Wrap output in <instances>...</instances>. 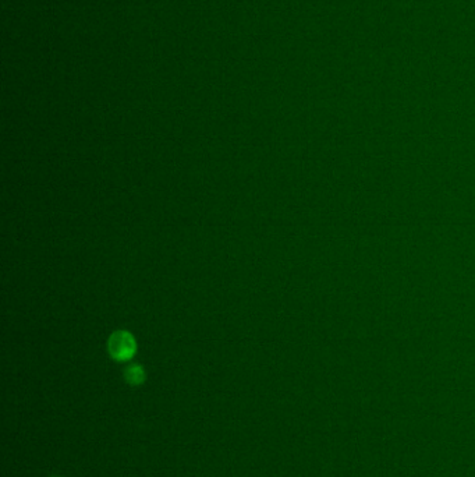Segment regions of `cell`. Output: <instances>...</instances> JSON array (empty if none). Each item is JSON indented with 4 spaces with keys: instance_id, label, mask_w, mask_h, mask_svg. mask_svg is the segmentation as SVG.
Wrapping results in <instances>:
<instances>
[{
    "instance_id": "obj_2",
    "label": "cell",
    "mask_w": 475,
    "mask_h": 477,
    "mask_svg": "<svg viewBox=\"0 0 475 477\" xmlns=\"http://www.w3.org/2000/svg\"><path fill=\"white\" fill-rule=\"evenodd\" d=\"M147 378V374H146V370L143 368V366L140 364H130L129 367H126L125 370V380L133 385V387H139L141 385Z\"/></svg>"
},
{
    "instance_id": "obj_1",
    "label": "cell",
    "mask_w": 475,
    "mask_h": 477,
    "mask_svg": "<svg viewBox=\"0 0 475 477\" xmlns=\"http://www.w3.org/2000/svg\"><path fill=\"white\" fill-rule=\"evenodd\" d=\"M108 350L116 361H127L137 352V342L127 331H116L108 340Z\"/></svg>"
}]
</instances>
